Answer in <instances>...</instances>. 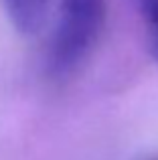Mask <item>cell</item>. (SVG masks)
Segmentation results:
<instances>
[{
	"label": "cell",
	"mask_w": 158,
	"mask_h": 160,
	"mask_svg": "<svg viewBox=\"0 0 158 160\" xmlns=\"http://www.w3.org/2000/svg\"><path fill=\"white\" fill-rule=\"evenodd\" d=\"M136 6L144 20V27H146L150 49L158 59V0H136Z\"/></svg>",
	"instance_id": "3957f363"
},
{
	"label": "cell",
	"mask_w": 158,
	"mask_h": 160,
	"mask_svg": "<svg viewBox=\"0 0 158 160\" xmlns=\"http://www.w3.org/2000/svg\"><path fill=\"white\" fill-rule=\"evenodd\" d=\"M106 18V0H59L57 28L49 49L53 75L73 73L93 51Z\"/></svg>",
	"instance_id": "6da1fadb"
},
{
	"label": "cell",
	"mask_w": 158,
	"mask_h": 160,
	"mask_svg": "<svg viewBox=\"0 0 158 160\" xmlns=\"http://www.w3.org/2000/svg\"><path fill=\"white\" fill-rule=\"evenodd\" d=\"M12 24L20 32L41 31L47 16V0H2Z\"/></svg>",
	"instance_id": "7a4b0ae2"
},
{
	"label": "cell",
	"mask_w": 158,
	"mask_h": 160,
	"mask_svg": "<svg viewBox=\"0 0 158 160\" xmlns=\"http://www.w3.org/2000/svg\"><path fill=\"white\" fill-rule=\"evenodd\" d=\"M144 160H158V156H152V158H144Z\"/></svg>",
	"instance_id": "277c9868"
}]
</instances>
